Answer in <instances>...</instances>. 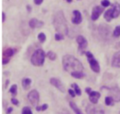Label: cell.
<instances>
[{"instance_id":"1","label":"cell","mask_w":120,"mask_h":114,"mask_svg":"<svg viewBox=\"0 0 120 114\" xmlns=\"http://www.w3.org/2000/svg\"><path fill=\"white\" fill-rule=\"evenodd\" d=\"M63 66L64 70L70 74L74 72H82L84 69L81 61L71 55H66L63 57Z\"/></svg>"},{"instance_id":"2","label":"cell","mask_w":120,"mask_h":114,"mask_svg":"<svg viewBox=\"0 0 120 114\" xmlns=\"http://www.w3.org/2000/svg\"><path fill=\"white\" fill-rule=\"evenodd\" d=\"M53 25L58 32H60L64 35H67L68 33L67 20L63 11H58L54 14L53 18Z\"/></svg>"},{"instance_id":"3","label":"cell","mask_w":120,"mask_h":114,"mask_svg":"<svg viewBox=\"0 0 120 114\" xmlns=\"http://www.w3.org/2000/svg\"><path fill=\"white\" fill-rule=\"evenodd\" d=\"M45 56H46V55L42 49H37L32 54L31 58H30V62L35 66H42L45 62Z\"/></svg>"},{"instance_id":"4","label":"cell","mask_w":120,"mask_h":114,"mask_svg":"<svg viewBox=\"0 0 120 114\" xmlns=\"http://www.w3.org/2000/svg\"><path fill=\"white\" fill-rule=\"evenodd\" d=\"M120 14V4L118 3H115L112 5V8L105 11L104 14V17L107 22H111L112 19L116 18Z\"/></svg>"},{"instance_id":"5","label":"cell","mask_w":120,"mask_h":114,"mask_svg":"<svg viewBox=\"0 0 120 114\" xmlns=\"http://www.w3.org/2000/svg\"><path fill=\"white\" fill-rule=\"evenodd\" d=\"M86 55L87 57V60H88V62L90 64V66L91 68V69L95 73H99L100 71V64H99L98 61L95 60V58L94 57L93 54L90 51H86Z\"/></svg>"},{"instance_id":"6","label":"cell","mask_w":120,"mask_h":114,"mask_svg":"<svg viewBox=\"0 0 120 114\" xmlns=\"http://www.w3.org/2000/svg\"><path fill=\"white\" fill-rule=\"evenodd\" d=\"M86 114H105V112L101 106L88 104L86 107Z\"/></svg>"},{"instance_id":"7","label":"cell","mask_w":120,"mask_h":114,"mask_svg":"<svg viewBox=\"0 0 120 114\" xmlns=\"http://www.w3.org/2000/svg\"><path fill=\"white\" fill-rule=\"evenodd\" d=\"M98 33L99 36L100 37V38L103 41H107L109 39V35H110V29L109 27L106 25H100L98 28Z\"/></svg>"},{"instance_id":"8","label":"cell","mask_w":120,"mask_h":114,"mask_svg":"<svg viewBox=\"0 0 120 114\" xmlns=\"http://www.w3.org/2000/svg\"><path fill=\"white\" fill-rule=\"evenodd\" d=\"M28 100L30 102V103L33 106L36 107L39 103V101H40V94H39L38 91L36 89H34V90L30 91L28 94Z\"/></svg>"},{"instance_id":"9","label":"cell","mask_w":120,"mask_h":114,"mask_svg":"<svg viewBox=\"0 0 120 114\" xmlns=\"http://www.w3.org/2000/svg\"><path fill=\"white\" fill-rule=\"evenodd\" d=\"M76 41H77V44H78V52H80L81 54L86 53L85 50L87 47V45H88V42H87L86 39L83 36L79 35L77 37Z\"/></svg>"},{"instance_id":"10","label":"cell","mask_w":120,"mask_h":114,"mask_svg":"<svg viewBox=\"0 0 120 114\" xmlns=\"http://www.w3.org/2000/svg\"><path fill=\"white\" fill-rule=\"evenodd\" d=\"M16 50L12 48H8L4 50L3 52V65H6L10 61V59L12 55L15 54Z\"/></svg>"},{"instance_id":"11","label":"cell","mask_w":120,"mask_h":114,"mask_svg":"<svg viewBox=\"0 0 120 114\" xmlns=\"http://www.w3.org/2000/svg\"><path fill=\"white\" fill-rule=\"evenodd\" d=\"M103 89H108L109 92V94L110 97H112L114 100V102H119L120 101V89L118 87H113L111 89L107 87H104Z\"/></svg>"},{"instance_id":"12","label":"cell","mask_w":120,"mask_h":114,"mask_svg":"<svg viewBox=\"0 0 120 114\" xmlns=\"http://www.w3.org/2000/svg\"><path fill=\"white\" fill-rule=\"evenodd\" d=\"M104 12V7H100V6H95L92 8L91 11V20L92 21H96L97 19L100 17V14Z\"/></svg>"},{"instance_id":"13","label":"cell","mask_w":120,"mask_h":114,"mask_svg":"<svg viewBox=\"0 0 120 114\" xmlns=\"http://www.w3.org/2000/svg\"><path fill=\"white\" fill-rule=\"evenodd\" d=\"M50 84L53 86H54L55 88H57L60 92L65 93V87H64V84L61 82V80H59L58 79H57V78H51L50 79Z\"/></svg>"},{"instance_id":"14","label":"cell","mask_w":120,"mask_h":114,"mask_svg":"<svg viewBox=\"0 0 120 114\" xmlns=\"http://www.w3.org/2000/svg\"><path fill=\"white\" fill-rule=\"evenodd\" d=\"M72 14H73V17H72V23L75 24V25H78V24H80L82 21V13H81L78 10H74L73 12H72Z\"/></svg>"},{"instance_id":"15","label":"cell","mask_w":120,"mask_h":114,"mask_svg":"<svg viewBox=\"0 0 120 114\" xmlns=\"http://www.w3.org/2000/svg\"><path fill=\"white\" fill-rule=\"evenodd\" d=\"M111 65L114 68H120V51H118L113 55L112 58Z\"/></svg>"},{"instance_id":"16","label":"cell","mask_w":120,"mask_h":114,"mask_svg":"<svg viewBox=\"0 0 120 114\" xmlns=\"http://www.w3.org/2000/svg\"><path fill=\"white\" fill-rule=\"evenodd\" d=\"M29 26L30 28H40L44 26V22L36 18H31L29 22Z\"/></svg>"},{"instance_id":"17","label":"cell","mask_w":120,"mask_h":114,"mask_svg":"<svg viewBox=\"0 0 120 114\" xmlns=\"http://www.w3.org/2000/svg\"><path fill=\"white\" fill-rule=\"evenodd\" d=\"M100 98V94L99 92H96V91H91L89 94V98H90V101L93 104H97Z\"/></svg>"},{"instance_id":"18","label":"cell","mask_w":120,"mask_h":114,"mask_svg":"<svg viewBox=\"0 0 120 114\" xmlns=\"http://www.w3.org/2000/svg\"><path fill=\"white\" fill-rule=\"evenodd\" d=\"M30 84H31V79H29V78H25V79H23L22 83V87H23V89H25V90H28V89H30Z\"/></svg>"},{"instance_id":"19","label":"cell","mask_w":120,"mask_h":114,"mask_svg":"<svg viewBox=\"0 0 120 114\" xmlns=\"http://www.w3.org/2000/svg\"><path fill=\"white\" fill-rule=\"evenodd\" d=\"M69 105H70L71 108L72 109V111H73V112H75L76 114H83L82 111H81V109H79L78 107H77V104H76L75 102H69Z\"/></svg>"},{"instance_id":"20","label":"cell","mask_w":120,"mask_h":114,"mask_svg":"<svg viewBox=\"0 0 120 114\" xmlns=\"http://www.w3.org/2000/svg\"><path fill=\"white\" fill-rule=\"evenodd\" d=\"M71 75L72 77L76 78V79H82V78L85 77V74L83 72H74L71 74Z\"/></svg>"},{"instance_id":"21","label":"cell","mask_w":120,"mask_h":114,"mask_svg":"<svg viewBox=\"0 0 120 114\" xmlns=\"http://www.w3.org/2000/svg\"><path fill=\"white\" fill-rule=\"evenodd\" d=\"M46 56L48 57L50 61H55V60H56V58H57L56 54H55L54 52L51 51V50H50V51H49L48 53L46 54Z\"/></svg>"},{"instance_id":"22","label":"cell","mask_w":120,"mask_h":114,"mask_svg":"<svg viewBox=\"0 0 120 114\" xmlns=\"http://www.w3.org/2000/svg\"><path fill=\"white\" fill-rule=\"evenodd\" d=\"M9 92H10V94H12V96H16V95H17V84H13V85H12V87L10 88V89H9Z\"/></svg>"},{"instance_id":"23","label":"cell","mask_w":120,"mask_h":114,"mask_svg":"<svg viewBox=\"0 0 120 114\" xmlns=\"http://www.w3.org/2000/svg\"><path fill=\"white\" fill-rule=\"evenodd\" d=\"M105 104H106L107 106H110V105H113V102H114V100H113V98L112 97L109 96V97H106V98H105Z\"/></svg>"},{"instance_id":"24","label":"cell","mask_w":120,"mask_h":114,"mask_svg":"<svg viewBox=\"0 0 120 114\" xmlns=\"http://www.w3.org/2000/svg\"><path fill=\"white\" fill-rule=\"evenodd\" d=\"M113 36L114 37H120V26H117L114 28L113 32Z\"/></svg>"},{"instance_id":"25","label":"cell","mask_w":120,"mask_h":114,"mask_svg":"<svg viewBox=\"0 0 120 114\" xmlns=\"http://www.w3.org/2000/svg\"><path fill=\"white\" fill-rule=\"evenodd\" d=\"M72 86L74 88V90H75L76 94H77V95H79V96L82 95V90H81V89L79 88V86L77 85V84H75V83H74V84H72Z\"/></svg>"},{"instance_id":"26","label":"cell","mask_w":120,"mask_h":114,"mask_svg":"<svg viewBox=\"0 0 120 114\" xmlns=\"http://www.w3.org/2000/svg\"><path fill=\"white\" fill-rule=\"evenodd\" d=\"M64 39V34L60 33V32H57L55 34V40L56 41H62Z\"/></svg>"},{"instance_id":"27","label":"cell","mask_w":120,"mask_h":114,"mask_svg":"<svg viewBox=\"0 0 120 114\" xmlns=\"http://www.w3.org/2000/svg\"><path fill=\"white\" fill-rule=\"evenodd\" d=\"M38 39L40 42H44L45 40H46V36H45V33H43V32H40V33L38 35Z\"/></svg>"},{"instance_id":"28","label":"cell","mask_w":120,"mask_h":114,"mask_svg":"<svg viewBox=\"0 0 120 114\" xmlns=\"http://www.w3.org/2000/svg\"><path fill=\"white\" fill-rule=\"evenodd\" d=\"M22 114H33L31 112V109L29 107H25L22 109Z\"/></svg>"},{"instance_id":"29","label":"cell","mask_w":120,"mask_h":114,"mask_svg":"<svg viewBox=\"0 0 120 114\" xmlns=\"http://www.w3.org/2000/svg\"><path fill=\"white\" fill-rule=\"evenodd\" d=\"M101 6L104 8L109 7V6H110V2L109 0H103V1H101Z\"/></svg>"},{"instance_id":"30","label":"cell","mask_w":120,"mask_h":114,"mask_svg":"<svg viewBox=\"0 0 120 114\" xmlns=\"http://www.w3.org/2000/svg\"><path fill=\"white\" fill-rule=\"evenodd\" d=\"M68 93L72 98L75 97L76 94H76V92H75V90H72V89H68Z\"/></svg>"},{"instance_id":"31","label":"cell","mask_w":120,"mask_h":114,"mask_svg":"<svg viewBox=\"0 0 120 114\" xmlns=\"http://www.w3.org/2000/svg\"><path fill=\"white\" fill-rule=\"evenodd\" d=\"M12 102L13 103V105H17V106H18V104H19V102H18V100H17V98H12Z\"/></svg>"},{"instance_id":"32","label":"cell","mask_w":120,"mask_h":114,"mask_svg":"<svg viewBox=\"0 0 120 114\" xmlns=\"http://www.w3.org/2000/svg\"><path fill=\"white\" fill-rule=\"evenodd\" d=\"M59 114H71V113L67 110V109H63V110L59 112Z\"/></svg>"},{"instance_id":"33","label":"cell","mask_w":120,"mask_h":114,"mask_svg":"<svg viewBox=\"0 0 120 114\" xmlns=\"http://www.w3.org/2000/svg\"><path fill=\"white\" fill-rule=\"evenodd\" d=\"M44 0H34V3H35V4H36V5H40V4L43 3Z\"/></svg>"},{"instance_id":"34","label":"cell","mask_w":120,"mask_h":114,"mask_svg":"<svg viewBox=\"0 0 120 114\" xmlns=\"http://www.w3.org/2000/svg\"><path fill=\"white\" fill-rule=\"evenodd\" d=\"M48 104H43V105L41 106V111H45L47 108H48Z\"/></svg>"},{"instance_id":"35","label":"cell","mask_w":120,"mask_h":114,"mask_svg":"<svg viewBox=\"0 0 120 114\" xmlns=\"http://www.w3.org/2000/svg\"><path fill=\"white\" fill-rule=\"evenodd\" d=\"M12 111H13V108H12V107H8V108L7 109V112H6V113L7 114H10L11 112H12Z\"/></svg>"},{"instance_id":"36","label":"cell","mask_w":120,"mask_h":114,"mask_svg":"<svg viewBox=\"0 0 120 114\" xmlns=\"http://www.w3.org/2000/svg\"><path fill=\"white\" fill-rule=\"evenodd\" d=\"M2 16H3V17H2V22H5V20H6V14L4 13V12H2Z\"/></svg>"},{"instance_id":"37","label":"cell","mask_w":120,"mask_h":114,"mask_svg":"<svg viewBox=\"0 0 120 114\" xmlns=\"http://www.w3.org/2000/svg\"><path fill=\"white\" fill-rule=\"evenodd\" d=\"M85 91H86V94H90V92H91V89H90V88H86V89H85Z\"/></svg>"},{"instance_id":"38","label":"cell","mask_w":120,"mask_h":114,"mask_svg":"<svg viewBox=\"0 0 120 114\" xmlns=\"http://www.w3.org/2000/svg\"><path fill=\"white\" fill-rule=\"evenodd\" d=\"M26 8H27V10H28V12H30V11H31V8H30V5H27Z\"/></svg>"},{"instance_id":"39","label":"cell","mask_w":120,"mask_h":114,"mask_svg":"<svg viewBox=\"0 0 120 114\" xmlns=\"http://www.w3.org/2000/svg\"><path fill=\"white\" fill-rule=\"evenodd\" d=\"M8 84H9V80L8 79L7 81H6V84H5V88H8Z\"/></svg>"},{"instance_id":"40","label":"cell","mask_w":120,"mask_h":114,"mask_svg":"<svg viewBox=\"0 0 120 114\" xmlns=\"http://www.w3.org/2000/svg\"><path fill=\"white\" fill-rule=\"evenodd\" d=\"M66 1H67L68 3H72V0H66Z\"/></svg>"}]
</instances>
